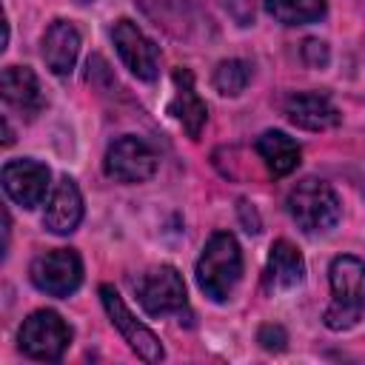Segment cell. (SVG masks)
<instances>
[{"instance_id": "7402d4cb", "label": "cell", "mask_w": 365, "mask_h": 365, "mask_svg": "<svg viewBox=\"0 0 365 365\" xmlns=\"http://www.w3.org/2000/svg\"><path fill=\"white\" fill-rule=\"evenodd\" d=\"M240 214H242L245 231H248V234H257V231H259V220H257L254 208H251V214H248V202H245V200H240Z\"/></svg>"}, {"instance_id": "9a60e30c", "label": "cell", "mask_w": 365, "mask_h": 365, "mask_svg": "<svg viewBox=\"0 0 365 365\" xmlns=\"http://www.w3.org/2000/svg\"><path fill=\"white\" fill-rule=\"evenodd\" d=\"M80 54V31L68 20H54L43 34V60L51 68V74L66 77L71 74Z\"/></svg>"}, {"instance_id": "ba28073f", "label": "cell", "mask_w": 365, "mask_h": 365, "mask_svg": "<svg viewBox=\"0 0 365 365\" xmlns=\"http://www.w3.org/2000/svg\"><path fill=\"white\" fill-rule=\"evenodd\" d=\"M103 168H106V174H108L111 180H117V182H125V185H131V182H145V180H151L154 171H157V154H154V148H151L148 143H143L140 137L125 134V137H120V140H114V143L108 145L106 160H103Z\"/></svg>"}, {"instance_id": "7c38bea8", "label": "cell", "mask_w": 365, "mask_h": 365, "mask_svg": "<svg viewBox=\"0 0 365 365\" xmlns=\"http://www.w3.org/2000/svg\"><path fill=\"white\" fill-rule=\"evenodd\" d=\"M83 220V194L77 188V182L63 174L51 194H48V202H46V211H43V225L51 231V234H71Z\"/></svg>"}, {"instance_id": "9c48e42d", "label": "cell", "mask_w": 365, "mask_h": 365, "mask_svg": "<svg viewBox=\"0 0 365 365\" xmlns=\"http://www.w3.org/2000/svg\"><path fill=\"white\" fill-rule=\"evenodd\" d=\"M111 40H114V48L123 60V66L137 77V80H157L160 74V48L154 46V40H148L143 34V29L137 23H131L128 17L117 20L114 29H111Z\"/></svg>"}, {"instance_id": "6da1fadb", "label": "cell", "mask_w": 365, "mask_h": 365, "mask_svg": "<svg viewBox=\"0 0 365 365\" xmlns=\"http://www.w3.org/2000/svg\"><path fill=\"white\" fill-rule=\"evenodd\" d=\"M328 279L331 302L322 314V322L331 331H348L365 317V262L351 254L334 257Z\"/></svg>"}, {"instance_id": "8992f818", "label": "cell", "mask_w": 365, "mask_h": 365, "mask_svg": "<svg viewBox=\"0 0 365 365\" xmlns=\"http://www.w3.org/2000/svg\"><path fill=\"white\" fill-rule=\"evenodd\" d=\"M29 277L48 297H68L83 282V259L74 248H51L31 259Z\"/></svg>"}, {"instance_id": "5b68a950", "label": "cell", "mask_w": 365, "mask_h": 365, "mask_svg": "<svg viewBox=\"0 0 365 365\" xmlns=\"http://www.w3.org/2000/svg\"><path fill=\"white\" fill-rule=\"evenodd\" d=\"M17 342L26 356L40 362H57L71 342V328L57 311H34L23 319Z\"/></svg>"}, {"instance_id": "5bb4252c", "label": "cell", "mask_w": 365, "mask_h": 365, "mask_svg": "<svg viewBox=\"0 0 365 365\" xmlns=\"http://www.w3.org/2000/svg\"><path fill=\"white\" fill-rule=\"evenodd\" d=\"M168 114L185 128L188 137H200L205 120H208V108L202 103V97L194 88V74L188 68H174V97L168 103Z\"/></svg>"}, {"instance_id": "52a82bcc", "label": "cell", "mask_w": 365, "mask_h": 365, "mask_svg": "<svg viewBox=\"0 0 365 365\" xmlns=\"http://www.w3.org/2000/svg\"><path fill=\"white\" fill-rule=\"evenodd\" d=\"M100 299H103V308H106L111 325L123 334V339L128 342V348H131L143 362H160V359L165 356L160 336H157L148 325H143V322L128 311V305H125L123 297L114 291V285H100Z\"/></svg>"}, {"instance_id": "d6986e66", "label": "cell", "mask_w": 365, "mask_h": 365, "mask_svg": "<svg viewBox=\"0 0 365 365\" xmlns=\"http://www.w3.org/2000/svg\"><path fill=\"white\" fill-rule=\"evenodd\" d=\"M251 80V66L245 60H222L214 71V88L222 97H237L245 91Z\"/></svg>"}, {"instance_id": "ffe728a7", "label": "cell", "mask_w": 365, "mask_h": 365, "mask_svg": "<svg viewBox=\"0 0 365 365\" xmlns=\"http://www.w3.org/2000/svg\"><path fill=\"white\" fill-rule=\"evenodd\" d=\"M331 60V51H328V43L325 40H317V37H308L302 43V63L308 68H325Z\"/></svg>"}, {"instance_id": "8fae6325", "label": "cell", "mask_w": 365, "mask_h": 365, "mask_svg": "<svg viewBox=\"0 0 365 365\" xmlns=\"http://www.w3.org/2000/svg\"><path fill=\"white\" fill-rule=\"evenodd\" d=\"M0 91H3L6 106L20 111V117L26 120H34L46 106L40 80L29 66H6L0 77Z\"/></svg>"}, {"instance_id": "44dd1931", "label": "cell", "mask_w": 365, "mask_h": 365, "mask_svg": "<svg viewBox=\"0 0 365 365\" xmlns=\"http://www.w3.org/2000/svg\"><path fill=\"white\" fill-rule=\"evenodd\" d=\"M257 342H259L265 351H282L285 342H288V334H285L282 325L265 322V325H259V331H257Z\"/></svg>"}, {"instance_id": "ac0fdd59", "label": "cell", "mask_w": 365, "mask_h": 365, "mask_svg": "<svg viewBox=\"0 0 365 365\" xmlns=\"http://www.w3.org/2000/svg\"><path fill=\"white\" fill-rule=\"evenodd\" d=\"M265 9L282 26H302L325 14V0H265Z\"/></svg>"}, {"instance_id": "7a4b0ae2", "label": "cell", "mask_w": 365, "mask_h": 365, "mask_svg": "<svg viewBox=\"0 0 365 365\" xmlns=\"http://www.w3.org/2000/svg\"><path fill=\"white\" fill-rule=\"evenodd\" d=\"M240 277H242L240 242L228 231L211 234L208 242L202 245L200 259H197V285H200V291L214 302H225L234 294Z\"/></svg>"}, {"instance_id": "603a6c76", "label": "cell", "mask_w": 365, "mask_h": 365, "mask_svg": "<svg viewBox=\"0 0 365 365\" xmlns=\"http://www.w3.org/2000/svg\"><path fill=\"white\" fill-rule=\"evenodd\" d=\"M77 3H80V6H86V3H94V0H77Z\"/></svg>"}, {"instance_id": "30bf717a", "label": "cell", "mask_w": 365, "mask_h": 365, "mask_svg": "<svg viewBox=\"0 0 365 365\" xmlns=\"http://www.w3.org/2000/svg\"><path fill=\"white\" fill-rule=\"evenodd\" d=\"M3 191L9 194L11 202L23 205V208H34L46 200V191H48V168L31 157H17V160H9L3 165Z\"/></svg>"}, {"instance_id": "3957f363", "label": "cell", "mask_w": 365, "mask_h": 365, "mask_svg": "<svg viewBox=\"0 0 365 365\" xmlns=\"http://www.w3.org/2000/svg\"><path fill=\"white\" fill-rule=\"evenodd\" d=\"M288 214L297 222V228H302L305 234H328L339 217H342V205L336 191L317 177H305L302 182H297L288 194Z\"/></svg>"}, {"instance_id": "4fadbf2b", "label": "cell", "mask_w": 365, "mask_h": 365, "mask_svg": "<svg viewBox=\"0 0 365 365\" xmlns=\"http://www.w3.org/2000/svg\"><path fill=\"white\" fill-rule=\"evenodd\" d=\"M285 117L305 131H325L339 125V108L331 103L328 94L319 91H299L285 100Z\"/></svg>"}, {"instance_id": "2e32d148", "label": "cell", "mask_w": 365, "mask_h": 365, "mask_svg": "<svg viewBox=\"0 0 365 365\" xmlns=\"http://www.w3.org/2000/svg\"><path fill=\"white\" fill-rule=\"evenodd\" d=\"M302 279H305L302 254L288 240H277L271 245V254H268V262H265V277H262L265 291H288V288L299 285Z\"/></svg>"}, {"instance_id": "277c9868", "label": "cell", "mask_w": 365, "mask_h": 365, "mask_svg": "<svg viewBox=\"0 0 365 365\" xmlns=\"http://www.w3.org/2000/svg\"><path fill=\"white\" fill-rule=\"evenodd\" d=\"M134 294H137V302L143 305V311L151 314V317L182 314L188 308L185 282H182V274L174 265H151V268H145L134 279Z\"/></svg>"}, {"instance_id": "e0dca14e", "label": "cell", "mask_w": 365, "mask_h": 365, "mask_svg": "<svg viewBox=\"0 0 365 365\" xmlns=\"http://www.w3.org/2000/svg\"><path fill=\"white\" fill-rule=\"evenodd\" d=\"M257 154L262 157L265 168L274 174V177H285L291 174L297 165H299V157H302V148L294 137H288L285 131H262L257 137Z\"/></svg>"}]
</instances>
